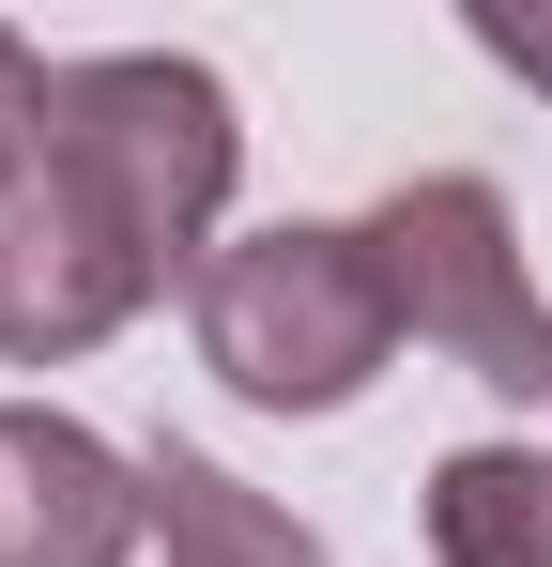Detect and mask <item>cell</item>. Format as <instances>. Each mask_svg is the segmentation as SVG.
Instances as JSON below:
<instances>
[{
  "label": "cell",
  "instance_id": "52a82bcc",
  "mask_svg": "<svg viewBox=\"0 0 552 567\" xmlns=\"http://www.w3.org/2000/svg\"><path fill=\"white\" fill-rule=\"evenodd\" d=\"M430 553L446 567H552V461L538 445H446L430 461Z\"/></svg>",
  "mask_w": 552,
  "mask_h": 567
},
{
  "label": "cell",
  "instance_id": "277c9868",
  "mask_svg": "<svg viewBox=\"0 0 552 567\" xmlns=\"http://www.w3.org/2000/svg\"><path fill=\"white\" fill-rule=\"evenodd\" d=\"M154 307V277L108 246V215H92L47 154L0 185V369H78L92 338H123Z\"/></svg>",
  "mask_w": 552,
  "mask_h": 567
},
{
  "label": "cell",
  "instance_id": "8992f818",
  "mask_svg": "<svg viewBox=\"0 0 552 567\" xmlns=\"http://www.w3.org/2000/svg\"><path fill=\"white\" fill-rule=\"evenodd\" d=\"M139 491H154V567H338L276 491H246V475L215 461V445H139Z\"/></svg>",
  "mask_w": 552,
  "mask_h": 567
},
{
  "label": "cell",
  "instance_id": "7a4b0ae2",
  "mask_svg": "<svg viewBox=\"0 0 552 567\" xmlns=\"http://www.w3.org/2000/svg\"><path fill=\"white\" fill-rule=\"evenodd\" d=\"M184 322H200V369L262 414H354L399 353V291H384L368 215H276L246 246H215Z\"/></svg>",
  "mask_w": 552,
  "mask_h": 567
},
{
  "label": "cell",
  "instance_id": "9c48e42d",
  "mask_svg": "<svg viewBox=\"0 0 552 567\" xmlns=\"http://www.w3.org/2000/svg\"><path fill=\"white\" fill-rule=\"evenodd\" d=\"M476 47H491L507 78H538V93H552V16H476Z\"/></svg>",
  "mask_w": 552,
  "mask_h": 567
},
{
  "label": "cell",
  "instance_id": "5b68a950",
  "mask_svg": "<svg viewBox=\"0 0 552 567\" xmlns=\"http://www.w3.org/2000/svg\"><path fill=\"white\" fill-rule=\"evenodd\" d=\"M139 537H154L139 461L47 399H0V567H123Z\"/></svg>",
  "mask_w": 552,
  "mask_h": 567
},
{
  "label": "cell",
  "instance_id": "ba28073f",
  "mask_svg": "<svg viewBox=\"0 0 552 567\" xmlns=\"http://www.w3.org/2000/svg\"><path fill=\"white\" fill-rule=\"evenodd\" d=\"M47 93H62V62H47V47H16V31H0V185H16V169H31V154H47Z\"/></svg>",
  "mask_w": 552,
  "mask_h": 567
},
{
  "label": "cell",
  "instance_id": "3957f363",
  "mask_svg": "<svg viewBox=\"0 0 552 567\" xmlns=\"http://www.w3.org/2000/svg\"><path fill=\"white\" fill-rule=\"evenodd\" d=\"M384 246V291H399V338H430L446 369H476L491 399H552V307L522 277V230L476 169H430L368 215Z\"/></svg>",
  "mask_w": 552,
  "mask_h": 567
},
{
  "label": "cell",
  "instance_id": "6da1fadb",
  "mask_svg": "<svg viewBox=\"0 0 552 567\" xmlns=\"http://www.w3.org/2000/svg\"><path fill=\"white\" fill-rule=\"evenodd\" d=\"M47 169L108 215V246L154 291H200L215 261V215L246 185V123H231V78L184 62V47H108V62H62L47 93Z\"/></svg>",
  "mask_w": 552,
  "mask_h": 567
}]
</instances>
